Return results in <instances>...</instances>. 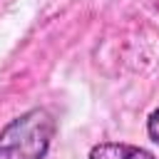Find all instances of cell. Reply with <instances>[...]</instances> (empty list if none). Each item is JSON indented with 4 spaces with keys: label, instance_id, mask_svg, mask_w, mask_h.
<instances>
[{
    "label": "cell",
    "instance_id": "cell-3",
    "mask_svg": "<svg viewBox=\"0 0 159 159\" xmlns=\"http://www.w3.org/2000/svg\"><path fill=\"white\" fill-rule=\"evenodd\" d=\"M147 137L159 144V107L152 109V114L147 117Z\"/></svg>",
    "mask_w": 159,
    "mask_h": 159
},
{
    "label": "cell",
    "instance_id": "cell-2",
    "mask_svg": "<svg viewBox=\"0 0 159 159\" xmlns=\"http://www.w3.org/2000/svg\"><path fill=\"white\" fill-rule=\"evenodd\" d=\"M87 159H157L152 152L127 142H99L89 149Z\"/></svg>",
    "mask_w": 159,
    "mask_h": 159
},
{
    "label": "cell",
    "instance_id": "cell-1",
    "mask_svg": "<svg viewBox=\"0 0 159 159\" xmlns=\"http://www.w3.org/2000/svg\"><path fill=\"white\" fill-rule=\"evenodd\" d=\"M57 132L45 107H32L0 129V159H45Z\"/></svg>",
    "mask_w": 159,
    "mask_h": 159
}]
</instances>
